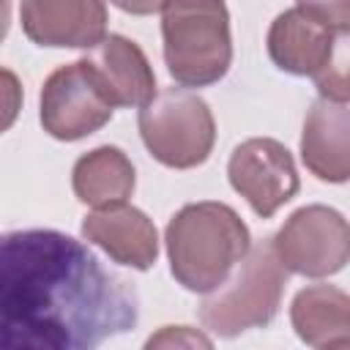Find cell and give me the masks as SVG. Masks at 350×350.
Instances as JSON below:
<instances>
[{
	"label": "cell",
	"instance_id": "1",
	"mask_svg": "<svg viewBox=\"0 0 350 350\" xmlns=\"http://www.w3.org/2000/svg\"><path fill=\"white\" fill-rule=\"evenodd\" d=\"M137 293L60 230L3 238L0 342L5 350H90L137 325Z\"/></svg>",
	"mask_w": 350,
	"mask_h": 350
},
{
	"label": "cell",
	"instance_id": "2",
	"mask_svg": "<svg viewBox=\"0 0 350 350\" xmlns=\"http://www.w3.org/2000/svg\"><path fill=\"white\" fill-rule=\"evenodd\" d=\"M170 273L189 293H213L252 249L243 219L224 202L183 205L164 230Z\"/></svg>",
	"mask_w": 350,
	"mask_h": 350
},
{
	"label": "cell",
	"instance_id": "3",
	"mask_svg": "<svg viewBox=\"0 0 350 350\" xmlns=\"http://www.w3.org/2000/svg\"><path fill=\"white\" fill-rule=\"evenodd\" d=\"M164 63L180 88H208L232 66L224 0H167L161 11Z\"/></svg>",
	"mask_w": 350,
	"mask_h": 350
},
{
	"label": "cell",
	"instance_id": "4",
	"mask_svg": "<svg viewBox=\"0 0 350 350\" xmlns=\"http://www.w3.org/2000/svg\"><path fill=\"white\" fill-rule=\"evenodd\" d=\"M284 284L287 268L282 265L273 241H260L246 252L232 273L205 295L200 304V323L221 339L265 328L282 306Z\"/></svg>",
	"mask_w": 350,
	"mask_h": 350
},
{
	"label": "cell",
	"instance_id": "5",
	"mask_svg": "<svg viewBox=\"0 0 350 350\" xmlns=\"http://www.w3.org/2000/svg\"><path fill=\"white\" fill-rule=\"evenodd\" d=\"M137 126L148 153L170 170L200 167L216 145L211 107L186 88L159 90L145 107H139Z\"/></svg>",
	"mask_w": 350,
	"mask_h": 350
},
{
	"label": "cell",
	"instance_id": "6",
	"mask_svg": "<svg viewBox=\"0 0 350 350\" xmlns=\"http://www.w3.org/2000/svg\"><path fill=\"white\" fill-rule=\"evenodd\" d=\"M290 273L323 279L350 262V221L331 205H304L271 238Z\"/></svg>",
	"mask_w": 350,
	"mask_h": 350
},
{
	"label": "cell",
	"instance_id": "7",
	"mask_svg": "<svg viewBox=\"0 0 350 350\" xmlns=\"http://www.w3.org/2000/svg\"><path fill=\"white\" fill-rule=\"evenodd\" d=\"M112 112L115 104L85 60L55 68L41 85L38 120L44 131L60 142H77L96 134L112 120Z\"/></svg>",
	"mask_w": 350,
	"mask_h": 350
},
{
	"label": "cell",
	"instance_id": "8",
	"mask_svg": "<svg viewBox=\"0 0 350 350\" xmlns=\"http://www.w3.org/2000/svg\"><path fill=\"white\" fill-rule=\"evenodd\" d=\"M227 178L260 219H271L298 194L301 186L293 153L271 137H252L241 142L230 153Z\"/></svg>",
	"mask_w": 350,
	"mask_h": 350
},
{
	"label": "cell",
	"instance_id": "9",
	"mask_svg": "<svg viewBox=\"0 0 350 350\" xmlns=\"http://www.w3.org/2000/svg\"><path fill=\"white\" fill-rule=\"evenodd\" d=\"M19 22L38 46L93 49L107 38L104 0H22Z\"/></svg>",
	"mask_w": 350,
	"mask_h": 350
},
{
	"label": "cell",
	"instance_id": "10",
	"mask_svg": "<svg viewBox=\"0 0 350 350\" xmlns=\"http://www.w3.org/2000/svg\"><path fill=\"white\" fill-rule=\"evenodd\" d=\"M79 232L88 243L98 246L120 265H129L134 271H148L156 265L159 257L156 224L145 211L129 202L93 208L82 219Z\"/></svg>",
	"mask_w": 350,
	"mask_h": 350
},
{
	"label": "cell",
	"instance_id": "11",
	"mask_svg": "<svg viewBox=\"0 0 350 350\" xmlns=\"http://www.w3.org/2000/svg\"><path fill=\"white\" fill-rule=\"evenodd\" d=\"M115 107H145L156 96V74L139 44L109 33L82 57Z\"/></svg>",
	"mask_w": 350,
	"mask_h": 350
},
{
	"label": "cell",
	"instance_id": "12",
	"mask_svg": "<svg viewBox=\"0 0 350 350\" xmlns=\"http://www.w3.org/2000/svg\"><path fill=\"white\" fill-rule=\"evenodd\" d=\"M301 161L323 183L350 180V107L328 98L312 101L301 131Z\"/></svg>",
	"mask_w": 350,
	"mask_h": 350
},
{
	"label": "cell",
	"instance_id": "13",
	"mask_svg": "<svg viewBox=\"0 0 350 350\" xmlns=\"http://www.w3.org/2000/svg\"><path fill=\"white\" fill-rule=\"evenodd\" d=\"M334 27L312 19L298 5L282 11L268 27V57L273 66L293 77H314L328 60Z\"/></svg>",
	"mask_w": 350,
	"mask_h": 350
},
{
	"label": "cell",
	"instance_id": "14",
	"mask_svg": "<svg viewBox=\"0 0 350 350\" xmlns=\"http://www.w3.org/2000/svg\"><path fill=\"white\" fill-rule=\"evenodd\" d=\"M290 323L309 347H350V295L334 284H309L295 293Z\"/></svg>",
	"mask_w": 350,
	"mask_h": 350
},
{
	"label": "cell",
	"instance_id": "15",
	"mask_svg": "<svg viewBox=\"0 0 350 350\" xmlns=\"http://www.w3.org/2000/svg\"><path fill=\"white\" fill-rule=\"evenodd\" d=\"M134 186H137L134 164L115 145H101L82 153L71 170V189L77 200L90 208L126 202L134 194Z\"/></svg>",
	"mask_w": 350,
	"mask_h": 350
},
{
	"label": "cell",
	"instance_id": "16",
	"mask_svg": "<svg viewBox=\"0 0 350 350\" xmlns=\"http://www.w3.org/2000/svg\"><path fill=\"white\" fill-rule=\"evenodd\" d=\"M312 79L320 98L339 101V104L350 101V25L334 30L328 60Z\"/></svg>",
	"mask_w": 350,
	"mask_h": 350
},
{
	"label": "cell",
	"instance_id": "17",
	"mask_svg": "<svg viewBox=\"0 0 350 350\" xmlns=\"http://www.w3.org/2000/svg\"><path fill=\"white\" fill-rule=\"evenodd\" d=\"M295 5L334 30L350 25V0H295Z\"/></svg>",
	"mask_w": 350,
	"mask_h": 350
},
{
	"label": "cell",
	"instance_id": "18",
	"mask_svg": "<svg viewBox=\"0 0 350 350\" xmlns=\"http://www.w3.org/2000/svg\"><path fill=\"white\" fill-rule=\"evenodd\" d=\"M211 347V339L194 328H186V325H164L159 334H153L145 347Z\"/></svg>",
	"mask_w": 350,
	"mask_h": 350
},
{
	"label": "cell",
	"instance_id": "19",
	"mask_svg": "<svg viewBox=\"0 0 350 350\" xmlns=\"http://www.w3.org/2000/svg\"><path fill=\"white\" fill-rule=\"evenodd\" d=\"M115 8L134 14V16H148V14H161L167 0H109Z\"/></svg>",
	"mask_w": 350,
	"mask_h": 350
}]
</instances>
